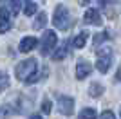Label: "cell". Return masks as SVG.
Instances as JSON below:
<instances>
[{
	"mask_svg": "<svg viewBox=\"0 0 121 119\" xmlns=\"http://www.w3.org/2000/svg\"><path fill=\"white\" fill-rule=\"evenodd\" d=\"M15 74H16V78L22 79V81H27L31 76L38 74V63H36V60L29 58V60L20 61V63L16 65V69H15Z\"/></svg>",
	"mask_w": 121,
	"mask_h": 119,
	"instance_id": "cell-1",
	"label": "cell"
},
{
	"mask_svg": "<svg viewBox=\"0 0 121 119\" xmlns=\"http://www.w3.org/2000/svg\"><path fill=\"white\" fill-rule=\"evenodd\" d=\"M96 69L99 70L101 74H105V72H108V69H110L112 65V49L110 47H98L96 49Z\"/></svg>",
	"mask_w": 121,
	"mask_h": 119,
	"instance_id": "cell-2",
	"label": "cell"
},
{
	"mask_svg": "<svg viewBox=\"0 0 121 119\" xmlns=\"http://www.w3.org/2000/svg\"><path fill=\"white\" fill-rule=\"evenodd\" d=\"M52 24H54L56 29H61V31H67L69 25H71V15H69V9L65 5H58L54 9V15H52Z\"/></svg>",
	"mask_w": 121,
	"mask_h": 119,
	"instance_id": "cell-3",
	"label": "cell"
},
{
	"mask_svg": "<svg viewBox=\"0 0 121 119\" xmlns=\"http://www.w3.org/2000/svg\"><path fill=\"white\" fill-rule=\"evenodd\" d=\"M56 42H58V38H56L54 31H45L42 40H40V54L42 56L51 54L52 49H54V45H56Z\"/></svg>",
	"mask_w": 121,
	"mask_h": 119,
	"instance_id": "cell-4",
	"label": "cell"
},
{
	"mask_svg": "<svg viewBox=\"0 0 121 119\" xmlns=\"http://www.w3.org/2000/svg\"><path fill=\"white\" fill-rule=\"evenodd\" d=\"M56 101H58V108H60V114L63 115H71L74 112V99L67 98V96L56 94Z\"/></svg>",
	"mask_w": 121,
	"mask_h": 119,
	"instance_id": "cell-5",
	"label": "cell"
},
{
	"mask_svg": "<svg viewBox=\"0 0 121 119\" xmlns=\"http://www.w3.org/2000/svg\"><path fill=\"white\" fill-rule=\"evenodd\" d=\"M11 13L7 7H0V34H4V33H7V31L11 29Z\"/></svg>",
	"mask_w": 121,
	"mask_h": 119,
	"instance_id": "cell-6",
	"label": "cell"
},
{
	"mask_svg": "<svg viewBox=\"0 0 121 119\" xmlns=\"http://www.w3.org/2000/svg\"><path fill=\"white\" fill-rule=\"evenodd\" d=\"M91 72H92V65L87 63L85 60H81L80 63L76 65V79H85Z\"/></svg>",
	"mask_w": 121,
	"mask_h": 119,
	"instance_id": "cell-7",
	"label": "cell"
},
{
	"mask_svg": "<svg viewBox=\"0 0 121 119\" xmlns=\"http://www.w3.org/2000/svg\"><path fill=\"white\" fill-rule=\"evenodd\" d=\"M83 20H85L87 24H91V25H101L99 11L94 9V7H91V9H87V11H85V16H83Z\"/></svg>",
	"mask_w": 121,
	"mask_h": 119,
	"instance_id": "cell-8",
	"label": "cell"
},
{
	"mask_svg": "<svg viewBox=\"0 0 121 119\" xmlns=\"http://www.w3.org/2000/svg\"><path fill=\"white\" fill-rule=\"evenodd\" d=\"M36 43H38V40L35 36H25V38H22L18 49H20V52H29V51H33L36 47Z\"/></svg>",
	"mask_w": 121,
	"mask_h": 119,
	"instance_id": "cell-9",
	"label": "cell"
},
{
	"mask_svg": "<svg viewBox=\"0 0 121 119\" xmlns=\"http://www.w3.org/2000/svg\"><path fill=\"white\" fill-rule=\"evenodd\" d=\"M67 52H69V42L65 40V42H61V45L52 52V60H54V61H60V60H63L67 56Z\"/></svg>",
	"mask_w": 121,
	"mask_h": 119,
	"instance_id": "cell-10",
	"label": "cell"
},
{
	"mask_svg": "<svg viewBox=\"0 0 121 119\" xmlns=\"http://www.w3.org/2000/svg\"><path fill=\"white\" fill-rule=\"evenodd\" d=\"M4 5L9 9V13L13 16H16V15H18V11H20L22 2H20V0H4Z\"/></svg>",
	"mask_w": 121,
	"mask_h": 119,
	"instance_id": "cell-11",
	"label": "cell"
},
{
	"mask_svg": "<svg viewBox=\"0 0 121 119\" xmlns=\"http://www.w3.org/2000/svg\"><path fill=\"white\" fill-rule=\"evenodd\" d=\"M45 24H47V15H45V13H38L35 24H33V29H35V31H40V29L45 27Z\"/></svg>",
	"mask_w": 121,
	"mask_h": 119,
	"instance_id": "cell-12",
	"label": "cell"
},
{
	"mask_svg": "<svg viewBox=\"0 0 121 119\" xmlns=\"http://www.w3.org/2000/svg\"><path fill=\"white\" fill-rule=\"evenodd\" d=\"M87 38H89V33H80V34H76V38L72 40V43H74V47L76 49H83V45H85V42H87Z\"/></svg>",
	"mask_w": 121,
	"mask_h": 119,
	"instance_id": "cell-13",
	"label": "cell"
},
{
	"mask_svg": "<svg viewBox=\"0 0 121 119\" xmlns=\"http://www.w3.org/2000/svg\"><path fill=\"white\" fill-rule=\"evenodd\" d=\"M103 92H105L103 85H99V83H91V87H89V94H91L92 98H99Z\"/></svg>",
	"mask_w": 121,
	"mask_h": 119,
	"instance_id": "cell-14",
	"label": "cell"
},
{
	"mask_svg": "<svg viewBox=\"0 0 121 119\" xmlns=\"http://www.w3.org/2000/svg\"><path fill=\"white\" fill-rule=\"evenodd\" d=\"M24 13L25 16H33L36 13V4L33 0H24Z\"/></svg>",
	"mask_w": 121,
	"mask_h": 119,
	"instance_id": "cell-15",
	"label": "cell"
},
{
	"mask_svg": "<svg viewBox=\"0 0 121 119\" xmlns=\"http://www.w3.org/2000/svg\"><path fill=\"white\" fill-rule=\"evenodd\" d=\"M7 87H9V78H7V74H5V72H2V70H0V92H4Z\"/></svg>",
	"mask_w": 121,
	"mask_h": 119,
	"instance_id": "cell-16",
	"label": "cell"
},
{
	"mask_svg": "<svg viewBox=\"0 0 121 119\" xmlns=\"http://www.w3.org/2000/svg\"><path fill=\"white\" fill-rule=\"evenodd\" d=\"M108 38H110V34H108L107 31H105V33H98V34L94 36V45H96V47H99L101 42H103V40H108Z\"/></svg>",
	"mask_w": 121,
	"mask_h": 119,
	"instance_id": "cell-17",
	"label": "cell"
},
{
	"mask_svg": "<svg viewBox=\"0 0 121 119\" xmlns=\"http://www.w3.org/2000/svg\"><path fill=\"white\" fill-rule=\"evenodd\" d=\"M80 117L85 119V117H96V110L94 108H83L80 112Z\"/></svg>",
	"mask_w": 121,
	"mask_h": 119,
	"instance_id": "cell-18",
	"label": "cell"
},
{
	"mask_svg": "<svg viewBox=\"0 0 121 119\" xmlns=\"http://www.w3.org/2000/svg\"><path fill=\"white\" fill-rule=\"evenodd\" d=\"M42 112H43V114H47V115L51 114V101H49L47 98L42 101Z\"/></svg>",
	"mask_w": 121,
	"mask_h": 119,
	"instance_id": "cell-19",
	"label": "cell"
},
{
	"mask_svg": "<svg viewBox=\"0 0 121 119\" xmlns=\"http://www.w3.org/2000/svg\"><path fill=\"white\" fill-rule=\"evenodd\" d=\"M101 117H103V119H105V117L114 119V117H116V114H114V112H110V110H105V112H101Z\"/></svg>",
	"mask_w": 121,
	"mask_h": 119,
	"instance_id": "cell-20",
	"label": "cell"
},
{
	"mask_svg": "<svg viewBox=\"0 0 121 119\" xmlns=\"http://www.w3.org/2000/svg\"><path fill=\"white\" fill-rule=\"evenodd\" d=\"M114 79H116V81H121V67L117 69V72H116V78H114Z\"/></svg>",
	"mask_w": 121,
	"mask_h": 119,
	"instance_id": "cell-21",
	"label": "cell"
},
{
	"mask_svg": "<svg viewBox=\"0 0 121 119\" xmlns=\"http://www.w3.org/2000/svg\"><path fill=\"white\" fill-rule=\"evenodd\" d=\"M78 4H80V5H89V4H91V0H78Z\"/></svg>",
	"mask_w": 121,
	"mask_h": 119,
	"instance_id": "cell-22",
	"label": "cell"
},
{
	"mask_svg": "<svg viewBox=\"0 0 121 119\" xmlns=\"http://www.w3.org/2000/svg\"><path fill=\"white\" fill-rule=\"evenodd\" d=\"M101 2H105V4H112V2H116V0H101Z\"/></svg>",
	"mask_w": 121,
	"mask_h": 119,
	"instance_id": "cell-23",
	"label": "cell"
},
{
	"mask_svg": "<svg viewBox=\"0 0 121 119\" xmlns=\"http://www.w3.org/2000/svg\"><path fill=\"white\" fill-rule=\"evenodd\" d=\"M2 115H5V114H4V110H2V112H0V117H2Z\"/></svg>",
	"mask_w": 121,
	"mask_h": 119,
	"instance_id": "cell-24",
	"label": "cell"
},
{
	"mask_svg": "<svg viewBox=\"0 0 121 119\" xmlns=\"http://www.w3.org/2000/svg\"><path fill=\"white\" fill-rule=\"evenodd\" d=\"M119 115H121V112H119Z\"/></svg>",
	"mask_w": 121,
	"mask_h": 119,
	"instance_id": "cell-25",
	"label": "cell"
}]
</instances>
